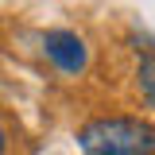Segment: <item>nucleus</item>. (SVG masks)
<instances>
[{"label":"nucleus","instance_id":"obj_4","mask_svg":"<svg viewBox=\"0 0 155 155\" xmlns=\"http://www.w3.org/2000/svg\"><path fill=\"white\" fill-rule=\"evenodd\" d=\"M4 147H8V136H4V128H0V155H4Z\"/></svg>","mask_w":155,"mask_h":155},{"label":"nucleus","instance_id":"obj_1","mask_svg":"<svg viewBox=\"0 0 155 155\" xmlns=\"http://www.w3.org/2000/svg\"><path fill=\"white\" fill-rule=\"evenodd\" d=\"M85 155H155V124L136 116H97L78 136Z\"/></svg>","mask_w":155,"mask_h":155},{"label":"nucleus","instance_id":"obj_3","mask_svg":"<svg viewBox=\"0 0 155 155\" xmlns=\"http://www.w3.org/2000/svg\"><path fill=\"white\" fill-rule=\"evenodd\" d=\"M140 89L147 97V105L155 109V51H147L143 62H140Z\"/></svg>","mask_w":155,"mask_h":155},{"label":"nucleus","instance_id":"obj_2","mask_svg":"<svg viewBox=\"0 0 155 155\" xmlns=\"http://www.w3.org/2000/svg\"><path fill=\"white\" fill-rule=\"evenodd\" d=\"M43 51H47V58L54 62L58 70H66V74H78V70L85 66V43H81L74 31H47V35H43Z\"/></svg>","mask_w":155,"mask_h":155}]
</instances>
